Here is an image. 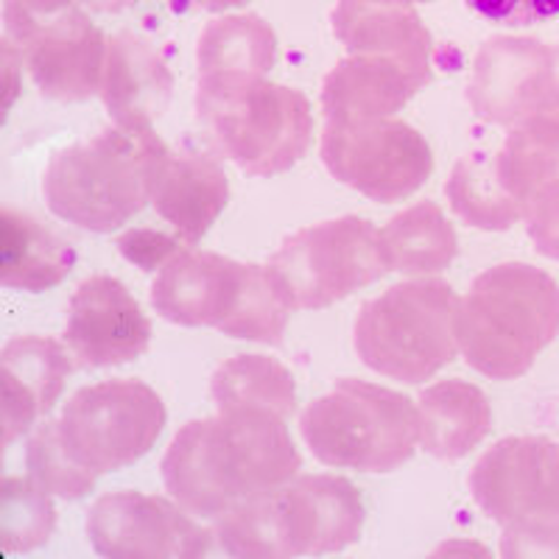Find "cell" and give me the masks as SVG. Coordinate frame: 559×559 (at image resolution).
Wrapping results in <instances>:
<instances>
[{
    "mask_svg": "<svg viewBox=\"0 0 559 559\" xmlns=\"http://www.w3.org/2000/svg\"><path fill=\"white\" fill-rule=\"evenodd\" d=\"M333 34L349 53L397 59L423 82L431 84V34L419 14L401 3L338 0L331 12Z\"/></svg>",
    "mask_w": 559,
    "mask_h": 559,
    "instance_id": "cell-20",
    "label": "cell"
},
{
    "mask_svg": "<svg viewBox=\"0 0 559 559\" xmlns=\"http://www.w3.org/2000/svg\"><path fill=\"white\" fill-rule=\"evenodd\" d=\"M381 243L392 272L437 274L459 254V238L437 202H417L381 227Z\"/></svg>",
    "mask_w": 559,
    "mask_h": 559,
    "instance_id": "cell-24",
    "label": "cell"
},
{
    "mask_svg": "<svg viewBox=\"0 0 559 559\" xmlns=\"http://www.w3.org/2000/svg\"><path fill=\"white\" fill-rule=\"evenodd\" d=\"M210 392L218 412L224 408H261V412L292 417L297 408V386L294 376L272 356L229 358L213 372Z\"/></svg>",
    "mask_w": 559,
    "mask_h": 559,
    "instance_id": "cell-26",
    "label": "cell"
},
{
    "mask_svg": "<svg viewBox=\"0 0 559 559\" xmlns=\"http://www.w3.org/2000/svg\"><path fill=\"white\" fill-rule=\"evenodd\" d=\"M166 403L138 378H112L79 389L57 419L68 456L93 476L123 471L157 445Z\"/></svg>",
    "mask_w": 559,
    "mask_h": 559,
    "instance_id": "cell-9",
    "label": "cell"
},
{
    "mask_svg": "<svg viewBox=\"0 0 559 559\" xmlns=\"http://www.w3.org/2000/svg\"><path fill=\"white\" fill-rule=\"evenodd\" d=\"M496 171L526 216L543 193L559 188V140L534 121L518 123L496 152Z\"/></svg>",
    "mask_w": 559,
    "mask_h": 559,
    "instance_id": "cell-27",
    "label": "cell"
},
{
    "mask_svg": "<svg viewBox=\"0 0 559 559\" xmlns=\"http://www.w3.org/2000/svg\"><path fill=\"white\" fill-rule=\"evenodd\" d=\"M64 344L79 367H118L146 353L152 322L121 280L96 274L70 299Z\"/></svg>",
    "mask_w": 559,
    "mask_h": 559,
    "instance_id": "cell-14",
    "label": "cell"
},
{
    "mask_svg": "<svg viewBox=\"0 0 559 559\" xmlns=\"http://www.w3.org/2000/svg\"><path fill=\"white\" fill-rule=\"evenodd\" d=\"M476 14L501 26H537L557 17L559 0H464Z\"/></svg>",
    "mask_w": 559,
    "mask_h": 559,
    "instance_id": "cell-31",
    "label": "cell"
},
{
    "mask_svg": "<svg viewBox=\"0 0 559 559\" xmlns=\"http://www.w3.org/2000/svg\"><path fill=\"white\" fill-rule=\"evenodd\" d=\"M551 79H554L551 98H548L546 107H543L540 112H534L532 118L537 123H543L554 138H559V43L551 48Z\"/></svg>",
    "mask_w": 559,
    "mask_h": 559,
    "instance_id": "cell-35",
    "label": "cell"
},
{
    "mask_svg": "<svg viewBox=\"0 0 559 559\" xmlns=\"http://www.w3.org/2000/svg\"><path fill=\"white\" fill-rule=\"evenodd\" d=\"M182 238H168L154 229H129L127 236L118 238V249L140 269H163L174 254H179Z\"/></svg>",
    "mask_w": 559,
    "mask_h": 559,
    "instance_id": "cell-32",
    "label": "cell"
},
{
    "mask_svg": "<svg viewBox=\"0 0 559 559\" xmlns=\"http://www.w3.org/2000/svg\"><path fill=\"white\" fill-rule=\"evenodd\" d=\"M191 3L199 9H207V12H227V9L247 7L252 0H191Z\"/></svg>",
    "mask_w": 559,
    "mask_h": 559,
    "instance_id": "cell-37",
    "label": "cell"
},
{
    "mask_svg": "<svg viewBox=\"0 0 559 559\" xmlns=\"http://www.w3.org/2000/svg\"><path fill=\"white\" fill-rule=\"evenodd\" d=\"M453 324L464 361L492 381H515L557 338V280L528 263L487 269L459 299Z\"/></svg>",
    "mask_w": 559,
    "mask_h": 559,
    "instance_id": "cell-4",
    "label": "cell"
},
{
    "mask_svg": "<svg viewBox=\"0 0 559 559\" xmlns=\"http://www.w3.org/2000/svg\"><path fill=\"white\" fill-rule=\"evenodd\" d=\"M364 498L342 476H294L216 518V537L233 557L288 559L344 551L364 532Z\"/></svg>",
    "mask_w": 559,
    "mask_h": 559,
    "instance_id": "cell-3",
    "label": "cell"
},
{
    "mask_svg": "<svg viewBox=\"0 0 559 559\" xmlns=\"http://www.w3.org/2000/svg\"><path fill=\"white\" fill-rule=\"evenodd\" d=\"M197 112L213 148L252 177L288 171L311 148V102L266 76H199Z\"/></svg>",
    "mask_w": 559,
    "mask_h": 559,
    "instance_id": "cell-5",
    "label": "cell"
},
{
    "mask_svg": "<svg viewBox=\"0 0 559 559\" xmlns=\"http://www.w3.org/2000/svg\"><path fill=\"white\" fill-rule=\"evenodd\" d=\"M0 503V543L7 554H26L45 546L57 528L51 492L34 476L3 478Z\"/></svg>",
    "mask_w": 559,
    "mask_h": 559,
    "instance_id": "cell-29",
    "label": "cell"
},
{
    "mask_svg": "<svg viewBox=\"0 0 559 559\" xmlns=\"http://www.w3.org/2000/svg\"><path fill=\"white\" fill-rule=\"evenodd\" d=\"M249 263H236L216 252L188 249L174 254L152 283V308L182 328H218L236 319Z\"/></svg>",
    "mask_w": 559,
    "mask_h": 559,
    "instance_id": "cell-16",
    "label": "cell"
},
{
    "mask_svg": "<svg viewBox=\"0 0 559 559\" xmlns=\"http://www.w3.org/2000/svg\"><path fill=\"white\" fill-rule=\"evenodd\" d=\"M451 207L462 222L481 229H509L523 218L496 171V154H467L453 166L445 185Z\"/></svg>",
    "mask_w": 559,
    "mask_h": 559,
    "instance_id": "cell-28",
    "label": "cell"
},
{
    "mask_svg": "<svg viewBox=\"0 0 559 559\" xmlns=\"http://www.w3.org/2000/svg\"><path fill=\"white\" fill-rule=\"evenodd\" d=\"M376 3H401V7H414V3H431V0H376Z\"/></svg>",
    "mask_w": 559,
    "mask_h": 559,
    "instance_id": "cell-38",
    "label": "cell"
},
{
    "mask_svg": "<svg viewBox=\"0 0 559 559\" xmlns=\"http://www.w3.org/2000/svg\"><path fill=\"white\" fill-rule=\"evenodd\" d=\"M168 146L154 127H109L62 148L43 179L48 210L90 233H112L154 202L168 163Z\"/></svg>",
    "mask_w": 559,
    "mask_h": 559,
    "instance_id": "cell-2",
    "label": "cell"
},
{
    "mask_svg": "<svg viewBox=\"0 0 559 559\" xmlns=\"http://www.w3.org/2000/svg\"><path fill=\"white\" fill-rule=\"evenodd\" d=\"M26 464L28 476L37 478L51 496L64 498V501H76V498L90 496V492L96 489L98 476L82 471V467L68 456L62 442H59L57 419L43 423V426L34 431V437L28 439Z\"/></svg>",
    "mask_w": 559,
    "mask_h": 559,
    "instance_id": "cell-30",
    "label": "cell"
},
{
    "mask_svg": "<svg viewBox=\"0 0 559 559\" xmlns=\"http://www.w3.org/2000/svg\"><path fill=\"white\" fill-rule=\"evenodd\" d=\"M199 76H266L277 64V34L258 14L207 23L199 37Z\"/></svg>",
    "mask_w": 559,
    "mask_h": 559,
    "instance_id": "cell-25",
    "label": "cell"
},
{
    "mask_svg": "<svg viewBox=\"0 0 559 559\" xmlns=\"http://www.w3.org/2000/svg\"><path fill=\"white\" fill-rule=\"evenodd\" d=\"M306 445L324 467L356 473L397 471L419 445L412 397L378 383L344 378L299 417Z\"/></svg>",
    "mask_w": 559,
    "mask_h": 559,
    "instance_id": "cell-6",
    "label": "cell"
},
{
    "mask_svg": "<svg viewBox=\"0 0 559 559\" xmlns=\"http://www.w3.org/2000/svg\"><path fill=\"white\" fill-rule=\"evenodd\" d=\"M428 82L403 62L376 53H349L324 76L328 121H378L401 112Z\"/></svg>",
    "mask_w": 559,
    "mask_h": 559,
    "instance_id": "cell-19",
    "label": "cell"
},
{
    "mask_svg": "<svg viewBox=\"0 0 559 559\" xmlns=\"http://www.w3.org/2000/svg\"><path fill=\"white\" fill-rule=\"evenodd\" d=\"M3 39L17 48L39 93L53 102H87L102 87L109 39L84 9L3 32Z\"/></svg>",
    "mask_w": 559,
    "mask_h": 559,
    "instance_id": "cell-13",
    "label": "cell"
},
{
    "mask_svg": "<svg viewBox=\"0 0 559 559\" xmlns=\"http://www.w3.org/2000/svg\"><path fill=\"white\" fill-rule=\"evenodd\" d=\"M459 299L445 280H408L364 302L356 353L378 376L401 383L431 381L456 358Z\"/></svg>",
    "mask_w": 559,
    "mask_h": 559,
    "instance_id": "cell-7",
    "label": "cell"
},
{
    "mask_svg": "<svg viewBox=\"0 0 559 559\" xmlns=\"http://www.w3.org/2000/svg\"><path fill=\"white\" fill-rule=\"evenodd\" d=\"M471 492L503 526V554H559V442L501 439L473 467Z\"/></svg>",
    "mask_w": 559,
    "mask_h": 559,
    "instance_id": "cell-8",
    "label": "cell"
},
{
    "mask_svg": "<svg viewBox=\"0 0 559 559\" xmlns=\"http://www.w3.org/2000/svg\"><path fill=\"white\" fill-rule=\"evenodd\" d=\"M302 467L286 417L261 408H224L177 431L163 456V484L197 518L292 481Z\"/></svg>",
    "mask_w": 559,
    "mask_h": 559,
    "instance_id": "cell-1",
    "label": "cell"
},
{
    "mask_svg": "<svg viewBox=\"0 0 559 559\" xmlns=\"http://www.w3.org/2000/svg\"><path fill=\"white\" fill-rule=\"evenodd\" d=\"M551 48L540 39L492 37L478 48L467 87L478 118L518 127L551 98Z\"/></svg>",
    "mask_w": 559,
    "mask_h": 559,
    "instance_id": "cell-15",
    "label": "cell"
},
{
    "mask_svg": "<svg viewBox=\"0 0 559 559\" xmlns=\"http://www.w3.org/2000/svg\"><path fill=\"white\" fill-rule=\"evenodd\" d=\"M76 263V249L37 218L3 207L0 213V280L14 292H48Z\"/></svg>",
    "mask_w": 559,
    "mask_h": 559,
    "instance_id": "cell-23",
    "label": "cell"
},
{
    "mask_svg": "<svg viewBox=\"0 0 559 559\" xmlns=\"http://www.w3.org/2000/svg\"><path fill=\"white\" fill-rule=\"evenodd\" d=\"M229 202V182L216 157L179 154L168 157L166 171L154 193V210L166 218L182 243L193 247L207 236Z\"/></svg>",
    "mask_w": 559,
    "mask_h": 559,
    "instance_id": "cell-21",
    "label": "cell"
},
{
    "mask_svg": "<svg viewBox=\"0 0 559 559\" xmlns=\"http://www.w3.org/2000/svg\"><path fill=\"white\" fill-rule=\"evenodd\" d=\"M171 70L152 43L132 32L109 37L98 96L118 127H154L171 104Z\"/></svg>",
    "mask_w": 559,
    "mask_h": 559,
    "instance_id": "cell-18",
    "label": "cell"
},
{
    "mask_svg": "<svg viewBox=\"0 0 559 559\" xmlns=\"http://www.w3.org/2000/svg\"><path fill=\"white\" fill-rule=\"evenodd\" d=\"M419 445L437 459H462L492 428L487 394L467 381H439L419 394Z\"/></svg>",
    "mask_w": 559,
    "mask_h": 559,
    "instance_id": "cell-22",
    "label": "cell"
},
{
    "mask_svg": "<svg viewBox=\"0 0 559 559\" xmlns=\"http://www.w3.org/2000/svg\"><path fill=\"white\" fill-rule=\"evenodd\" d=\"M294 311H319L389 272L381 229L358 216L297 229L266 263Z\"/></svg>",
    "mask_w": 559,
    "mask_h": 559,
    "instance_id": "cell-10",
    "label": "cell"
},
{
    "mask_svg": "<svg viewBox=\"0 0 559 559\" xmlns=\"http://www.w3.org/2000/svg\"><path fill=\"white\" fill-rule=\"evenodd\" d=\"M322 163L338 182L381 204L414 197L433 171L428 140L397 118L328 121Z\"/></svg>",
    "mask_w": 559,
    "mask_h": 559,
    "instance_id": "cell-11",
    "label": "cell"
},
{
    "mask_svg": "<svg viewBox=\"0 0 559 559\" xmlns=\"http://www.w3.org/2000/svg\"><path fill=\"white\" fill-rule=\"evenodd\" d=\"M90 12H102V14H118L123 9H132L140 0H82Z\"/></svg>",
    "mask_w": 559,
    "mask_h": 559,
    "instance_id": "cell-36",
    "label": "cell"
},
{
    "mask_svg": "<svg viewBox=\"0 0 559 559\" xmlns=\"http://www.w3.org/2000/svg\"><path fill=\"white\" fill-rule=\"evenodd\" d=\"M528 238L534 249L546 258L559 261V188L543 193L532 207L526 210Z\"/></svg>",
    "mask_w": 559,
    "mask_h": 559,
    "instance_id": "cell-33",
    "label": "cell"
},
{
    "mask_svg": "<svg viewBox=\"0 0 559 559\" xmlns=\"http://www.w3.org/2000/svg\"><path fill=\"white\" fill-rule=\"evenodd\" d=\"M68 344L48 336H17L3 347L0 358V426L3 448L17 442L43 414L53 408L64 392L73 361Z\"/></svg>",
    "mask_w": 559,
    "mask_h": 559,
    "instance_id": "cell-17",
    "label": "cell"
},
{
    "mask_svg": "<svg viewBox=\"0 0 559 559\" xmlns=\"http://www.w3.org/2000/svg\"><path fill=\"white\" fill-rule=\"evenodd\" d=\"M76 7V0H7L3 3V32H17L32 23H43Z\"/></svg>",
    "mask_w": 559,
    "mask_h": 559,
    "instance_id": "cell-34",
    "label": "cell"
},
{
    "mask_svg": "<svg viewBox=\"0 0 559 559\" xmlns=\"http://www.w3.org/2000/svg\"><path fill=\"white\" fill-rule=\"evenodd\" d=\"M87 537L109 559H197L213 546V532L188 509L138 489L98 498L87 512Z\"/></svg>",
    "mask_w": 559,
    "mask_h": 559,
    "instance_id": "cell-12",
    "label": "cell"
}]
</instances>
